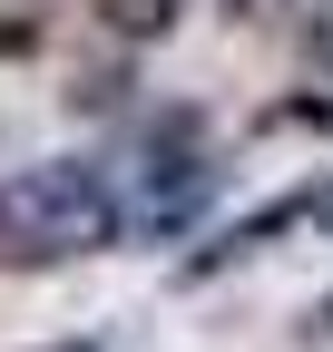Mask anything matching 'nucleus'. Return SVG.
I'll return each instance as SVG.
<instances>
[{
	"instance_id": "f257e3e1",
	"label": "nucleus",
	"mask_w": 333,
	"mask_h": 352,
	"mask_svg": "<svg viewBox=\"0 0 333 352\" xmlns=\"http://www.w3.org/2000/svg\"><path fill=\"white\" fill-rule=\"evenodd\" d=\"M10 226H20V274H39V264H69V254H108L118 235H128V206H118V166L98 157H39L20 166L10 186Z\"/></svg>"
},
{
	"instance_id": "f03ea898",
	"label": "nucleus",
	"mask_w": 333,
	"mask_h": 352,
	"mask_svg": "<svg viewBox=\"0 0 333 352\" xmlns=\"http://www.w3.org/2000/svg\"><path fill=\"white\" fill-rule=\"evenodd\" d=\"M216 196H226V157H216V138H206V108L196 98L147 108L138 118V166H128V186H118L128 226L147 245H166V235H186Z\"/></svg>"
},
{
	"instance_id": "7ed1b4c3",
	"label": "nucleus",
	"mask_w": 333,
	"mask_h": 352,
	"mask_svg": "<svg viewBox=\"0 0 333 352\" xmlns=\"http://www.w3.org/2000/svg\"><path fill=\"white\" fill-rule=\"evenodd\" d=\"M177 10H186V0H98V30L118 39V50H147V39L177 30Z\"/></svg>"
},
{
	"instance_id": "20e7f679",
	"label": "nucleus",
	"mask_w": 333,
	"mask_h": 352,
	"mask_svg": "<svg viewBox=\"0 0 333 352\" xmlns=\"http://www.w3.org/2000/svg\"><path fill=\"white\" fill-rule=\"evenodd\" d=\"M128 98H138V59H108V69H89V78L69 88V108H78V118H118Z\"/></svg>"
},
{
	"instance_id": "39448f33",
	"label": "nucleus",
	"mask_w": 333,
	"mask_h": 352,
	"mask_svg": "<svg viewBox=\"0 0 333 352\" xmlns=\"http://www.w3.org/2000/svg\"><path fill=\"white\" fill-rule=\"evenodd\" d=\"M39 39H50V20H39V10H20V20H0V59H30Z\"/></svg>"
},
{
	"instance_id": "423d86ee",
	"label": "nucleus",
	"mask_w": 333,
	"mask_h": 352,
	"mask_svg": "<svg viewBox=\"0 0 333 352\" xmlns=\"http://www.w3.org/2000/svg\"><path fill=\"white\" fill-rule=\"evenodd\" d=\"M304 59H314V69H323V88H333V0H323V20L304 30Z\"/></svg>"
},
{
	"instance_id": "0eeeda50",
	"label": "nucleus",
	"mask_w": 333,
	"mask_h": 352,
	"mask_svg": "<svg viewBox=\"0 0 333 352\" xmlns=\"http://www.w3.org/2000/svg\"><path fill=\"white\" fill-rule=\"evenodd\" d=\"M30 352H108L98 333H59V342H30Z\"/></svg>"
},
{
	"instance_id": "6e6552de",
	"label": "nucleus",
	"mask_w": 333,
	"mask_h": 352,
	"mask_svg": "<svg viewBox=\"0 0 333 352\" xmlns=\"http://www.w3.org/2000/svg\"><path fill=\"white\" fill-rule=\"evenodd\" d=\"M0 235H10V196H0Z\"/></svg>"
},
{
	"instance_id": "1a4fd4ad",
	"label": "nucleus",
	"mask_w": 333,
	"mask_h": 352,
	"mask_svg": "<svg viewBox=\"0 0 333 352\" xmlns=\"http://www.w3.org/2000/svg\"><path fill=\"white\" fill-rule=\"evenodd\" d=\"M323 226H333V186H323Z\"/></svg>"
},
{
	"instance_id": "9d476101",
	"label": "nucleus",
	"mask_w": 333,
	"mask_h": 352,
	"mask_svg": "<svg viewBox=\"0 0 333 352\" xmlns=\"http://www.w3.org/2000/svg\"><path fill=\"white\" fill-rule=\"evenodd\" d=\"M323 333H333V303H323Z\"/></svg>"
}]
</instances>
